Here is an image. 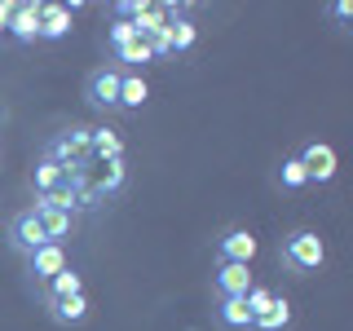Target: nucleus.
<instances>
[{
    "label": "nucleus",
    "instance_id": "nucleus-1",
    "mask_svg": "<svg viewBox=\"0 0 353 331\" xmlns=\"http://www.w3.org/2000/svg\"><path fill=\"white\" fill-rule=\"evenodd\" d=\"M279 261L292 274H318L327 265V243L314 234V230H292L279 248Z\"/></svg>",
    "mask_w": 353,
    "mask_h": 331
},
{
    "label": "nucleus",
    "instance_id": "nucleus-2",
    "mask_svg": "<svg viewBox=\"0 0 353 331\" xmlns=\"http://www.w3.org/2000/svg\"><path fill=\"white\" fill-rule=\"evenodd\" d=\"M84 154H93V128L88 124H75V128H66V132L44 141V159L62 163V168H75Z\"/></svg>",
    "mask_w": 353,
    "mask_h": 331
},
{
    "label": "nucleus",
    "instance_id": "nucleus-3",
    "mask_svg": "<svg viewBox=\"0 0 353 331\" xmlns=\"http://www.w3.org/2000/svg\"><path fill=\"white\" fill-rule=\"evenodd\" d=\"M119 80H124L119 66H93L84 75V102L93 110H119Z\"/></svg>",
    "mask_w": 353,
    "mask_h": 331
},
{
    "label": "nucleus",
    "instance_id": "nucleus-4",
    "mask_svg": "<svg viewBox=\"0 0 353 331\" xmlns=\"http://www.w3.org/2000/svg\"><path fill=\"white\" fill-rule=\"evenodd\" d=\"M14 44L31 49L40 40V0H14V14H9V31H5Z\"/></svg>",
    "mask_w": 353,
    "mask_h": 331
},
{
    "label": "nucleus",
    "instance_id": "nucleus-5",
    "mask_svg": "<svg viewBox=\"0 0 353 331\" xmlns=\"http://www.w3.org/2000/svg\"><path fill=\"white\" fill-rule=\"evenodd\" d=\"M44 230H40V217L31 212V208H22V212H14L9 217V248L14 252H22V257H31L36 248H44Z\"/></svg>",
    "mask_w": 353,
    "mask_h": 331
},
{
    "label": "nucleus",
    "instance_id": "nucleus-6",
    "mask_svg": "<svg viewBox=\"0 0 353 331\" xmlns=\"http://www.w3.org/2000/svg\"><path fill=\"white\" fill-rule=\"evenodd\" d=\"M256 252H261V243L252 230H225L216 243V257L221 261H230V265H252L256 261Z\"/></svg>",
    "mask_w": 353,
    "mask_h": 331
},
{
    "label": "nucleus",
    "instance_id": "nucleus-7",
    "mask_svg": "<svg viewBox=\"0 0 353 331\" xmlns=\"http://www.w3.org/2000/svg\"><path fill=\"white\" fill-rule=\"evenodd\" d=\"M296 159L305 163V172H309V181H318V185H327L331 177H336L340 168V159H336V150L327 146V141H309V146L296 154Z\"/></svg>",
    "mask_w": 353,
    "mask_h": 331
},
{
    "label": "nucleus",
    "instance_id": "nucleus-8",
    "mask_svg": "<svg viewBox=\"0 0 353 331\" xmlns=\"http://www.w3.org/2000/svg\"><path fill=\"white\" fill-rule=\"evenodd\" d=\"M66 270V252H62V243H44V248H36L27 257V274L36 283H49V279H58V274Z\"/></svg>",
    "mask_w": 353,
    "mask_h": 331
},
{
    "label": "nucleus",
    "instance_id": "nucleus-9",
    "mask_svg": "<svg viewBox=\"0 0 353 331\" xmlns=\"http://www.w3.org/2000/svg\"><path fill=\"white\" fill-rule=\"evenodd\" d=\"M66 36H71V9L53 5V0H40V40L58 44Z\"/></svg>",
    "mask_w": 353,
    "mask_h": 331
},
{
    "label": "nucleus",
    "instance_id": "nucleus-10",
    "mask_svg": "<svg viewBox=\"0 0 353 331\" xmlns=\"http://www.w3.org/2000/svg\"><path fill=\"white\" fill-rule=\"evenodd\" d=\"M212 283H216L221 296H248V292H252V265H230V261H221L216 274H212Z\"/></svg>",
    "mask_w": 353,
    "mask_h": 331
},
{
    "label": "nucleus",
    "instance_id": "nucleus-11",
    "mask_svg": "<svg viewBox=\"0 0 353 331\" xmlns=\"http://www.w3.org/2000/svg\"><path fill=\"white\" fill-rule=\"evenodd\" d=\"M31 212L40 217V230L49 243H62L75 230V212H58V208H40V203H31Z\"/></svg>",
    "mask_w": 353,
    "mask_h": 331
},
{
    "label": "nucleus",
    "instance_id": "nucleus-12",
    "mask_svg": "<svg viewBox=\"0 0 353 331\" xmlns=\"http://www.w3.org/2000/svg\"><path fill=\"white\" fill-rule=\"evenodd\" d=\"M49 309V318L58 327H80L84 318H88V296L80 292V296H66V301H53V305H44Z\"/></svg>",
    "mask_w": 353,
    "mask_h": 331
},
{
    "label": "nucleus",
    "instance_id": "nucleus-13",
    "mask_svg": "<svg viewBox=\"0 0 353 331\" xmlns=\"http://www.w3.org/2000/svg\"><path fill=\"white\" fill-rule=\"evenodd\" d=\"M150 97V84L141 71H124V80H119V110H141Z\"/></svg>",
    "mask_w": 353,
    "mask_h": 331
},
{
    "label": "nucleus",
    "instance_id": "nucleus-14",
    "mask_svg": "<svg viewBox=\"0 0 353 331\" xmlns=\"http://www.w3.org/2000/svg\"><path fill=\"white\" fill-rule=\"evenodd\" d=\"M80 292H84V274H75L71 265H66L58 279L44 283V296H40V301H44V305H53V301H66V296H80Z\"/></svg>",
    "mask_w": 353,
    "mask_h": 331
},
{
    "label": "nucleus",
    "instance_id": "nucleus-15",
    "mask_svg": "<svg viewBox=\"0 0 353 331\" xmlns=\"http://www.w3.org/2000/svg\"><path fill=\"white\" fill-rule=\"evenodd\" d=\"M252 327H256V331H287V327H292V301H287V296H274L270 309L252 318Z\"/></svg>",
    "mask_w": 353,
    "mask_h": 331
},
{
    "label": "nucleus",
    "instance_id": "nucleus-16",
    "mask_svg": "<svg viewBox=\"0 0 353 331\" xmlns=\"http://www.w3.org/2000/svg\"><path fill=\"white\" fill-rule=\"evenodd\" d=\"M62 181H71V172H66L62 163H53V159H44V154H40V163L31 168V185H36V194H49V190H58Z\"/></svg>",
    "mask_w": 353,
    "mask_h": 331
},
{
    "label": "nucleus",
    "instance_id": "nucleus-17",
    "mask_svg": "<svg viewBox=\"0 0 353 331\" xmlns=\"http://www.w3.org/2000/svg\"><path fill=\"white\" fill-rule=\"evenodd\" d=\"M216 323L230 327V331H248V327H252V314H248V305H243V296H221Z\"/></svg>",
    "mask_w": 353,
    "mask_h": 331
},
{
    "label": "nucleus",
    "instance_id": "nucleus-18",
    "mask_svg": "<svg viewBox=\"0 0 353 331\" xmlns=\"http://www.w3.org/2000/svg\"><path fill=\"white\" fill-rule=\"evenodd\" d=\"M115 62H119V71H141V66H150L154 62V49H150V40H128L124 49H115Z\"/></svg>",
    "mask_w": 353,
    "mask_h": 331
},
{
    "label": "nucleus",
    "instance_id": "nucleus-19",
    "mask_svg": "<svg viewBox=\"0 0 353 331\" xmlns=\"http://www.w3.org/2000/svg\"><path fill=\"white\" fill-rule=\"evenodd\" d=\"M36 203L40 208H58V212H80V190H75L71 181H62L58 190H49V194H36Z\"/></svg>",
    "mask_w": 353,
    "mask_h": 331
},
{
    "label": "nucleus",
    "instance_id": "nucleus-20",
    "mask_svg": "<svg viewBox=\"0 0 353 331\" xmlns=\"http://www.w3.org/2000/svg\"><path fill=\"white\" fill-rule=\"evenodd\" d=\"M194 40H199V27H194L190 18H172V22H168V53L194 49Z\"/></svg>",
    "mask_w": 353,
    "mask_h": 331
},
{
    "label": "nucleus",
    "instance_id": "nucleus-21",
    "mask_svg": "<svg viewBox=\"0 0 353 331\" xmlns=\"http://www.w3.org/2000/svg\"><path fill=\"white\" fill-rule=\"evenodd\" d=\"M93 154H102V159H119L124 154V137H119V128H93Z\"/></svg>",
    "mask_w": 353,
    "mask_h": 331
},
{
    "label": "nucleus",
    "instance_id": "nucleus-22",
    "mask_svg": "<svg viewBox=\"0 0 353 331\" xmlns=\"http://www.w3.org/2000/svg\"><path fill=\"white\" fill-rule=\"evenodd\" d=\"M279 181H283V190H305V185H309V172H305V163H301V159H283V168H279Z\"/></svg>",
    "mask_w": 353,
    "mask_h": 331
},
{
    "label": "nucleus",
    "instance_id": "nucleus-23",
    "mask_svg": "<svg viewBox=\"0 0 353 331\" xmlns=\"http://www.w3.org/2000/svg\"><path fill=\"white\" fill-rule=\"evenodd\" d=\"M128 40H137V27H132V22H110V31H106V44H110V53H115V49H124V44Z\"/></svg>",
    "mask_w": 353,
    "mask_h": 331
},
{
    "label": "nucleus",
    "instance_id": "nucleus-24",
    "mask_svg": "<svg viewBox=\"0 0 353 331\" xmlns=\"http://www.w3.org/2000/svg\"><path fill=\"white\" fill-rule=\"evenodd\" d=\"M270 301H274V292H270V287H256V283H252V292L243 296V305H248V314H252V318L265 314V309H270Z\"/></svg>",
    "mask_w": 353,
    "mask_h": 331
},
{
    "label": "nucleus",
    "instance_id": "nucleus-25",
    "mask_svg": "<svg viewBox=\"0 0 353 331\" xmlns=\"http://www.w3.org/2000/svg\"><path fill=\"white\" fill-rule=\"evenodd\" d=\"M331 14H336L340 22H349L353 18V5H349V0H336V5H331Z\"/></svg>",
    "mask_w": 353,
    "mask_h": 331
},
{
    "label": "nucleus",
    "instance_id": "nucleus-26",
    "mask_svg": "<svg viewBox=\"0 0 353 331\" xmlns=\"http://www.w3.org/2000/svg\"><path fill=\"white\" fill-rule=\"evenodd\" d=\"M9 14H14V5H9V0H0V36L9 31Z\"/></svg>",
    "mask_w": 353,
    "mask_h": 331
},
{
    "label": "nucleus",
    "instance_id": "nucleus-27",
    "mask_svg": "<svg viewBox=\"0 0 353 331\" xmlns=\"http://www.w3.org/2000/svg\"><path fill=\"white\" fill-rule=\"evenodd\" d=\"M0 119H5V106H0Z\"/></svg>",
    "mask_w": 353,
    "mask_h": 331
}]
</instances>
